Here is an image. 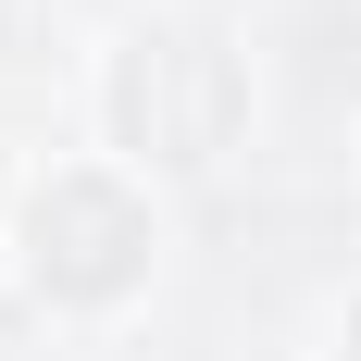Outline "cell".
<instances>
[{"mask_svg": "<svg viewBox=\"0 0 361 361\" xmlns=\"http://www.w3.org/2000/svg\"><path fill=\"white\" fill-rule=\"evenodd\" d=\"M137 250H149V212L112 175H63L50 200H37V274H50L63 299H112L125 274H137Z\"/></svg>", "mask_w": 361, "mask_h": 361, "instance_id": "obj_1", "label": "cell"}, {"mask_svg": "<svg viewBox=\"0 0 361 361\" xmlns=\"http://www.w3.org/2000/svg\"><path fill=\"white\" fill-rule=\"evenodd\" d=\"M187 75H224V63L200 50V37H137V63H125L112 112H125L162 162H212V137H224V112H237V100H187Z\"/></svg>", "mask_w": 361, "mask_h": 361, "instance_id": "obj_2", "label": "cell"}]
</instances>
